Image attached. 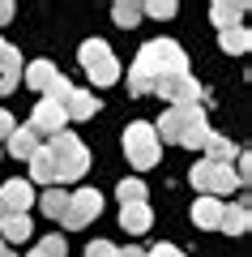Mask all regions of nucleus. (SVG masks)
<instances>
[{"label": "nucleus", "instance_id": "f257e3e1", "mask_svg": "<svg viewBox=\"0 0 252 257\" xmlns=\"http://www.w3.org/2000/svg\"><path fill=\"white\" fill-rule=\"evenodd\" d=\"M175 73H188L184 47L171 43V39H150V43L137 52L133 69H128V90L133 94H154V82L175 77Z\"/></svg>", "mask_w": 252, "mask_h": 257}, {"label": "nucleus", "instance_id": "f03ea898", "mask_svg": "<svg viewBox=\"0 0 252 257\" xmlns=\"http://www.w3.org/2000/svg\"><path fill=\"white\" fill-rule=\"evenodd\" d=\"M209 133H214V128H209L205 111H201L197 103H192V107H171L167 116L158 120V124H154V138H158V146H162V142H175V146L201 150Z\"/></svg>", "mask_w": 252, "mask_h": 257}, {"label": "nucleus", "instance_id": "7ed1b4c3", "mask_svg": "<svg viewBox=\"0 0 252 257\" xmlns=\"http://www.w3.org/2000/svg\"><path fill=\"white\" fill-rule=\"evenodd\" d=\"M47 150H52V159H56V184H64V180H81L86 176V167H90V150L77 142V133H56L52 142H47Z\"/></svg>", "mask_w": 252, "mask_h": 257}, {"label": "nucleus", "instance_id": "20e7f679", "mask_svg": "<svg viewBox=\"0 0 252 257\" xmlns=\"http://www.w3.org/2000/svg\"><path fill=\"white\" fill-rule=\"evenodd\" d=\"M124 155L128 163L137 167V172H150V167H158V138H154V124H145V120H133V124L124 128Z\"/></svg>", "mask_w": 252, "mask_h": 257}, {"label": "nucleus", "instance_id": "39448f33", "mask_svg": "<svg viewBox=\"0 0 252 257\" xmlns=\"http://www.w3.org/2000/svg\"><path fill=\"white\" fill-rule=\"evenodd\" d=\"M99 210H103V197H99V189H81V193H69V210H64V227L69 231H81L86 223H94L99 219Z\"/></svg>", "mask_w": 252, "mask_h": 257}, {"label": "nucleus", "instance_id": "423d86ee", "mask_svg": "<svg viewBox=\"0 0 252 257\" xmlns=\"http://www.w3.org/2000/svg\"><path fill=\"white\" fill-rule=\"evenodd\" d=\"M154 94H162L171 107H192V103H197V94H201V86L192 82L188 73H175V77H162V82H154Z\"/></svg>", "mask_w": 252, "mask_h": 257}, {"label": "nucleus", "instance_id": "0eeeda50", "mask_svg": "<svg viewBox=\"0 0 252 257\" xmlns=\"http://www.w3.org/2000/svg\"><path fill=\"white\" fill-rule=\"evenodd\" d=\"M64 124H69V116H64V103H56V99H39V103H35L30 128H35L39 138H56V133H64Z\"/></svg>", "mask_w": 252, "mask_h": 257}, {"label": "nucleus", "instance_id": "6e6552de", "mask_svg": "<svg viewBox=\"0 0 252 257\" xmlns=\"http://www.w3.org/2000/svg\"><path fill=\"white\" fill-rule=\"evenodd\" d=\"M30 202H35V184L30 180H5V189H0V219L5 214H26Z\"/></svg>", "mask_w": 252, "mask_h": 257}, {"label": "nucleus", "instance_id": "1a4fd4ad", "mask_svg": "<svg viewBox=\"0 0 252 257\" xmlns=\"http://www.w3.org/2000/svg\"><path fill=\"white\" fill-rule=\"evenodd\" d=\"M22 73H26V86H30V90L47 94V90H52V82H56V77H60V69H56L52 60H35V64H26Z\"/></svg>", "mask_w": 252, "mask_h": 257}, {"label": "nucleus", "instance_id": "9d476101", "mask_svg": "<svg viewBox=\"0 0 252 257\" xmlns=\"http://www.w3.org/2000/svg\"><path fill=\"white\" fill-rule=\"evenodd\" d=\"M94 111H99L94 90H77V86H73V94L64 99V116H69V120H90Z\"/></svg>", "mask_w": 252, "mask_h": 257}, {"label": "nucleus", "instance_id": "9b49d317", "mask_svg": "<svg viewBox=\"0 0 252 257\" xmlns=\"http://www.w3.org/2000/svg\"><path fill=\"white\" fill-rule=\"evenodd\" d=\"M222 206L226 202H218V197H197V206H192V223L197 227H205V231H218V219H222Z\"/></svg>", "mask_w": 252, "mask_h": 257}, {"label": "nucleus", "instance_id": "f8f14e48", "mask_svg": "<svg viewBox=\"0 0 252 257\" xmlns=\"http://www.w3.org/2000/svg\"><path fill=\"white\" fill-rule=\"evenodd\" d=\"M30 214H5L0 219V244H22V240H30Z\"/></svg>", "mask_w": 252, "mask_h": 257}, {"label": "nucleus", "instance_id": "ddd939ff", "mask_svg": "<svg viewBox=\"0 0 252 257\" xmlns=\"http://www.w3.org/2000/svg\"><path fill=\"white\" fill-rule=\"evenodd\" d=\"M150 223H154V214H150V206H145V202H137V206H120V227H124V231L141 236V231H150Z\"/></svg>", "mask_w": 252, "mask_h": 257}, {"label": "nucleus", "instance_id": "4468645a", "mask_svg": "<svg viewBox=\"0 0 252 257\" xmlns=\"http://www.w3.org/2000/svg\"><path fill=\"white\" fill-rule=\"evenodd\" d=\"M235 189H239V180H235V172H231V167H226V163H209V197H218V202H222V197H226V193H235Z\"/></svg>", "mask_w": 252, "mask_h": 257}, {"label": "nucleus", "instance_id": "2eb2a0df", "mask_svg": "<svg viewBox=\"0 0 252 257\" xmlns=\"http://www.w3.org/2000/svg\"><path fill=\"white\" fill-rule=\"evenodd\" d=\"M18 82H22V52L5 47V56H0V94H9Z\"/></svg>", "mask_w": 252, "mask_h": 257}, {"label": "nucleus", "instance_id": "dca6fc26", "mask_svg": "<svg viewBox=\"0 0 252 257\" xmlns=\"http://www.w3.org/2000/svg\"><path fill=\"white\" fill-rule=\"evenodd\" d=\"M26 163H30V180H35V184H56V159H52L47 146H39Z\"/></svg>", "mask_w": 252, "mask_h": 257}, {"label": "nucleus", "instance_id": "f3484780", "mask_svg": "<svg viewBox=\"0 0 252 257\" xmlns=\"http://www.w3.org/2000/svg\"><path fill=\"white\" fill-rule=\"evenodd\" d=\"M39 146H43V142H39V133L30 124H22V128H13V133H9V155L13 159H30Z\"/></svg>", "mask_w": 252, "mask_h": 257}, {"label": "nucleus", "instance_id": "a211bd4d", "mask_svg": "<svg viewBox=\"0 0 252 257\" xmlns=\"http://www.w3.org/2000/svg\"><path fill=\"white\" fill-rule=\"evenodd\" d=\"M248 202H235V206H222V219H218V231H231V236H243L248 231Z\"/></svg>", "mask_w": 252, "mask_h": 257}, {"label": "nucleus", "instance_id": "6ab92c4d", "mask_svg": "<svg viewBox=\"0 0 252 257\" xmlns=\"http://www.w3.org/2000/svg\"><path fill=\"white\" fill-rule=\"evenodd\" d=\"M201 150H205V159H209V163H226V167H231V159L239 155V146H235V142H226L222 133H209Z\"/></svg>", "mask_w": 252, "mask_h": 257}, {"label": "nucleus", "instance_id": "aec40b11", "mask_svg": "<svg viewBox=\"0 0 252 257\" xmlns=\"http://www.w3.org/2000/svg\"><path fill=\"white\" fill-rule=\"evenodd\" d=\"M86 73H90L94 86H116L120 82V60H116V56H103V60L86 64Z\"/></svg>", "mask_w": 252, "mask_h": 257}, {"label": "nucleus", "instance_id": "412c9836", "mask_svg": "<svg viewBox=\"0 0 252 257\" xmlns=\"http://www.w3.org/2000/svg\"><path fill=\"white\" fill-rule=\"evenodd\" d=\"M218 47H222L226 56H243L252 47V35L248 26H235V30H218Z\"/></svg>", "mask_w": 252, "mask_h": 257}, {"label": "nucleus", "instance_id": "4be33fe9", "mask_svg": "<svg viewBox=\"0 0 252 257\" xmlns=\"http://www.w3.org/2000/svg\"><path fill=\"white\" fill-rule=\"evenodd\" d=\"M209 18H214V26H218V30H235V26H239V18H243V5L218 0L214 9H209Z\"/></svg>", "mask_w": 252, "mask_h": 257}, {"label": "nucleus", "instance_id": "5701e85b", "mask_svg": "<svg viewBox=\"0 0 252 257\" xmlns=\"http://www.w3.org/2000/svg\"><path fill=\"white\" fill-rule=\"evenodd\" d=\"M39 206H43V214L47 219H64V210H69V193L60 189V184H52V189L39 197Z\"/></svg>", "mask_w": 252, "mask_h": 257}, {"label": "nucleus", "instance_id": "b1692460", "mask_svg": "<svg viewBox=\"0 0 252 257\" xmlns=\"http://www.w3.org/2000/svg\"><path fill=\"white\" fill-rule=\"evenodd\" d=\"M111 18H116V26L133 30L137 22H141V5H133V0H120V5H111Z\"/></svg>", "mask_w": 252, "mask_h": 257}, {"label": "nucleus", "instance_id": "393cba45", "mask_svg": "<svg viewBox=\"0 0 252 257\" xmlns=\"http://www.w3.org/2000/svg\"><path fill=\"white\" fill-rule=\"evenodd\" d=\"M26 257H69V244H64V236H43Z\"/></svg>", "mask_w": 252, "mask_h": 257}, {"label": "nucleus", "instance_id": "a878e982", "mask_svg": "<svg viewBox=\"0 0 252 257\" xmlns=\"http://www.w3.org/2000/svg\"><path fill=\"white\" fill-rule=\"evenodd\" d=\"M116 193H120V206H137V202H145V184L137 180V176H133V180H128V176H124Z\"/></svg>", "mask_w": 252, "mask_h": 257}, {"label": "nucleus", "instance_id": "bb28decb", "mask_svg": "<svg viewBox=\"0 0 252 257\" xmlns=\"http://www.w3.org/2000/svg\"><path fill=\"white\" fill-rule=\"evenodd\" d=\"M188 184H192L197 193H205V189H209V159L192 163V172H188Z\"/></svg>", "mask_w": 252, "mask_h": 257}, {"label": "nucleus", "instance_id": "cd10ccee", "mask_svg": "<svg viewBox=\"0 0 252 257\" xmlns=\"http://www.w3.org/2000/svg\"><path fill=\"white\" fill-rule=\"evenodd\" d=\"M141 13H150V18L167 22V18H175V0H150V5H141Z\"/></svg>", "mask_w": 252, "mask_h": 257}, {"label": "nucleus", "instance_id": "c85d7f7f", "mask_svg": "<svg viewBox=\"0 0 252 257\" xmlns=\"http://www.w3.org/2000/svg\"><path fill=\"white\" fill-rule=\"evenodd\" d=\"M69 94H73V82H69V77H56V82H52V90H47L43 94V99H56V103H64V99H69Z\"/></svg>", "mask_w": 252, "mask_h": 257}, {"label": "nucleus", "instance_id": "c756f323", "mask_svg": "<svg viewBox=\"0 0 252 257\" xmlns=\"http://www.w3.org/2000/svg\"><path fill=\"white\" fill-rule=\"evenodd\" d=\"M86 257H120V248L111 244V240H94V244L86 248Z\"/></svg>", "mask_w": 252, "mask_h": 257}, {"label": "nucleus", "instance_id": "7c9ffc66", "mask_svg": "<svg viewBox=\"0 0 252 257\" xmlns=\"http://www.w3.org/2000/svg\"><path fill=\"white\" fill-rule=\"evenodd\" d=\"M13 128H18V120H13V116H9L5 107H0V138H9Z\"/></svg>", "mask_w": 252, "mask_h": 257}, {"label": "nucleus", "instance_id": "2f4dec72", "mask_svg": "<svg viewBox=\"0 0 252 257\" xmlns=\"http://www.w3.org/2000/svg\"><path fill=\"white\" fill-rule=\"evenodd\" d=\"M145 257H184V253H180V248H175V244H158V248H150V253H145Z\"/></svg>", "mask_w": 252, "mask_h": 257}, {"label": "nucleus", "instance_id": "473e14b6", "mask_svg": "<svg viewBox=\"0 0 252 257\" xmlns=\"http://www.w3.org/2000/svg\"><path fill=\"white\" fill-rule=\"evenodd\" d=\"M5 22H13V5L9 0H0V26H5Z\"/></svg>", "mask_w": 252, "mask_h": 257}, {"label": "nucleus", "instance_id": "72a5a7b5", "mask_svg": "<svg viewBox=\"0 0 252 257\" xmlns=\"http://www.w3.org/2000/svg\"><path fill=\"white\" fill-rule=\"evenodd\" d=\"M120 257H145L141 248H120Z\"/></svg>", "mask_w": 252, "mask_h": 257}, {"label": "nucleus", "instance_id": "f704fd0d", "mask_svg": "<svg viewBox=\"0 0 252 257\" xmlns=\"http://www.w3.org/2000/svg\"><path fill=\"white\" fill-rule=\"evenodd\" d=\"M0 257H13V248H9V244H0Z\"/></svg>", "mask_w": 252, "mask_h": 257}, {"label": "nucleus", "instance_id": "c9c22d12", "mask_svg": "<svg viewBox=\"0 0 252 257\" xmlns=\"http://www.w3.org/2000/svg\"><path fill=\"white\" fill-rule=\"evenodd\" d=\"M5 47H9V43H5V39H0V56H5Z\"/></svg>", "mask_w": 252, "mask_h": 257}]
</instances>
